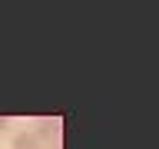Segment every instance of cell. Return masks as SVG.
<instances>
[{
  "label": "cell",
  "instance_id": "cell-1",
  "mask_svg": "<svg viewBox=\"0 0 159 149\" xmlns=\"http://www.w3.org/2000/svg\"><path fill=\"white\" fill-rule=\"evenodd\" d=\"M33 136H37L40 142H47V139H53V142H57V136H60V123H53V119H43V123H40V129L33 133Z\"/></svg>",
  "mask_w": 159,
  "mask_h": 149
},
{
  "label": "cell",
  "instance_id": "cell-2",
  "mask_svg": "<svg viewBox=\"0 0 159 149\" xmlns=\"http://www.w3.org/2000/svg\"><path fill=\"white\" fill-rule=\"evenodd\" d=\"M13 149H43V142L33 133H17L13 136Z\"/></svg>",
  "mask_w": 159,
  "mask_h": 149
},
{
  "label": "cell",
  "instance_id": "cell-3",
  "mask_svg": "<svg viewBox=\"0 0 159 149\" xmlns=\"http://www.w3.org/2000/svg\"><path fill=\"white\" fill-rule=\"evenodd\" d=\"M7 129H10V119H7V116H0V133H7Z\"/></svg>",
  "mask_w": 159,
  "mask_h": 149
}]
</instances>
